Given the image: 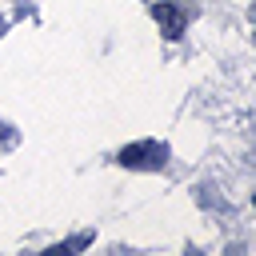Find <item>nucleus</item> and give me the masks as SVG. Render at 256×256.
Masks as SVG:
<instances>
[{"instance_id": "f03ea898", "label": "nucleus", "mask_w": 256, "mask_h": 256, "mask_svg": "<svg viewBox=\"0 0 256 256\" xmlns=\"http://www.w3.org/2000/svg\"><path fill=\"white\" fill-rule=\"evenodd\" d=\"M152 16H156V24L164 28L168 40H180V36H184V8H176V4H156Z\"/></svg>"}, {"instance_id": "f257e3e1", "label": "nucleus", "mask_w": 256, "mask_h": 256, "mask_svg": "<svg viewBox=\"0 0 256 256\" xmlns=\"http://www.w3.org/2000/svg\"><path fill=\"white\" fill-rule=\"evenodd\" d=\"M164 156H168V148H164V144L144 140V144H128V148L120 152V164H124V168H160V164H164Z\"/></svg>"}]
</instances>
